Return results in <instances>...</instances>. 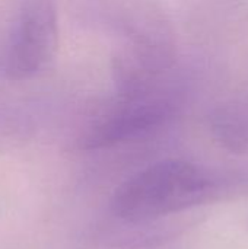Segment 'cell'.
I'll return each instance as SVG.
<instances>
[{
  "label": "cell",
  "instance_id": "cell-3",
  "mask_svg": "<svg viewBox=\"0 0 248 249\" xmlns=\"http://www.w3.org/2000/svg\"><path fill=\"white\" fill-rule=\"evenodd\" d=\"M58 23L56 0H23L13 19L4 54L12 80H26L44 71L56 57Z\"/></svg>",
  "mask_w": 248,
  "mask_h": 249
},
{
  "label": "cell",
  "instance_id": "cell-2",
  "mask_svg": "<svg viewBox=\"0 0 248 249\" xmlns=\"http://www.w3.org/2000/svg\"><path fill=\"white\" fill-rule=\"evenodd\" d=\"M178 108L177 92L158 82L132 93H118V101L88 125L79 144L94 150L142 139L172 121Z\"/></svg>",
  "mask_w": 248,
  "mask_h": 249
},
{
  "label": "cell",
  "instance_id": "cell-4",
  "mask_svg": "<svg viewBox=\"0 0 248 249\" xmlns=\"http://www.w3.org/2000/svg\"><path fill=\"white\" fill-rule=\"evenodd\" d=\"M209 130L221 147L248 156V101H231L216 107L209 115Z\"/></svg>",
  "mask_w": 248,
  "mask_h": 249
},
{
  "label": "cell",
  "instance_id": "cell-1",
  "mask_svg": "<svg viewBox=\"0 0 248 249\" xmlns=\"http://www.w3.org/2000/svg\"><path fill=\"white\" fill-rule=\"evenodd\" d=\"M222 191L208 171L184 160H162L117 187L110 209L124 223L143 225L215 201Z\"/></svg>",
  "mask_w": 248,
  "mask_h": 249
}]
</instances>
